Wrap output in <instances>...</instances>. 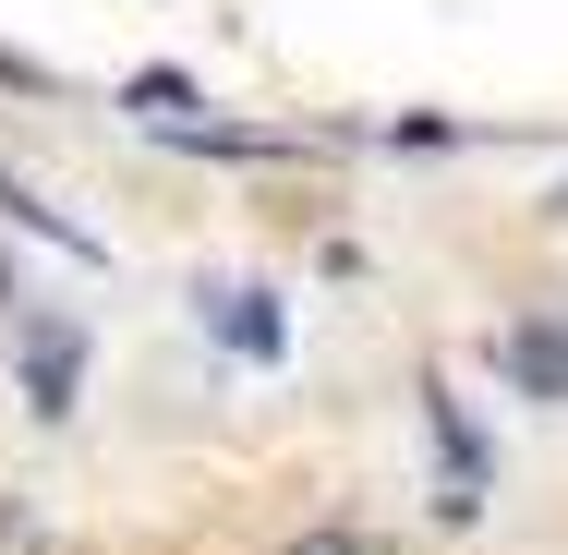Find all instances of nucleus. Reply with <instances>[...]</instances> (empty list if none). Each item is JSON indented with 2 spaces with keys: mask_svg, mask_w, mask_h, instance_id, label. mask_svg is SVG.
Segmentation results:
<instances>
[{
  "mask_svg": "<svg viewBox=\"0 0 568 555\" xmlns=\"http://www.w3.org/2000/svg\"><path fill=\"white\" fill-rule=\"evenodd\" d=\"M424 435H436V520H484V435L448 374H424Z\"/></svg>",
  "mask_w": 568,
  "mask_h": 555,
  "instance_id": "obj_1",
  "label": "nucleus"
},
{
  "mask_svg": "<svg viewBox=\"0 0 568 555\" xmlns=\"http://www.w3.org/2000/svg\"><path fill=\"white\" fill-rule=\"evenodd\" d=\"M12 374H24V411H37V423H61V411L85 399V327H73V315H24Z\"/></svg>",
  "mask_w": 568,
  "mask_h": 555,
  "instance_id": "obj_2",
  "label": "nucleus"
},
{
  "mask_svg": "<svg viewBox=\"0 0 568 555\" xmlns=\"http://www.w3.org/2000/svg\"><path fill=\"white\" fill-rule=\"evenodd\" d=\"M194 315H206V338H219L230 362H278V350H291V315H278L266 278H206Z\"/></svg>",
  "mask_w": 568,
  "mask_h": 555,
  "instance_id": "obj_3",
  "label": "nucleus"
},
{
  "mask_svg": "<svg viewBox=\"0 0 568 555\" xmlns=\"http://www.w3.org/2000/svg\"><path fill=\"white\" fill-rule=\"evenodd\" d=\"M496 374H508L520 399L557 411V399H568V327H557V315H520V327L496 338Z\"/></svg>",
  "mask_w": 568,
  "mask_h": 555,
  "instance_id": "obj_4",
  "label": "nucleus"
},
{
  "mask_svg": "<svg viewBox=\"0 0 568 555\" xmlns=\"http://www.w3.org/2000/svg\"><path fill=\"white\" fill-rule=\"evenodd\" d=\"M0 218H12V229H37V241H73V254L98 266V241H85L73 218H61V206H37V182H24V169H0Z\"/></svg>",
  "mask_w": 568,
  "mask_h": 555,
  "instance_id": "obj_5",
  "label": "nucleus"
},
{
  "mask_svg": "<svg viewBox=\"0 0 568 555\" xmlns=\"http://www.w3.org/2000/svg\"><path fill=\"white\" fill-rule=\"evenodd\" d=\"M278 555H387V544H375L363 520H303V532H291Z\"/></svg>",
  "mask_w": 568,
  "mask_h": 555,
  "instance_id": "obj_6",
  "label": "nucleus"
},
{
  "mask_svg": "<svg viewBox=\"0 0 568 555\" xmlns=\"http://www.w3.org/2000/svg\"><path fill=\"white\" fill-rule=\"evenodd\" d=\"M545 218H568V182H557V194H545Z\"/></svg>",
  "mask_w": 568,
  "mask_h": 555,
  "instance_id": "obj_7",
  "label": "nucleus"
}]
</instances>
